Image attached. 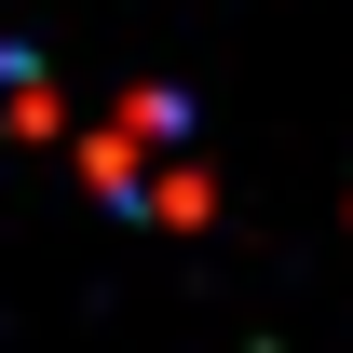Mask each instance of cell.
<instances>
[{
	"mask_svg": "<svg viewBox=\"0 0 353 353\" xmlns=\"http://www.w3.org/2000/svg\"><path fill=\"white\" fill-rule=\"evenodd\" d=\"M82 163L136 218H204V163H190V109H176V95H123V123L95 136Z\"/></svg>",
	"mask_w": 353,
	"mask_h": 353,
	"instance_id": "1",
	"label": "cell"
},
{
	"mask_svg": "<svg viewBox=\"0 0 353 353\" xmlns=\"http://www.w3.org/2000/svg\"><path fill=\"white\" fill-rule=\"evenodd\" d=\"M0 123H14V136H54V82H41V54H0Z\"/></svg>",
	"mask_w": 353,
	"mask_h": 353,
	"instance_id": "2",
	"label": "cell"
}]
</instances>
